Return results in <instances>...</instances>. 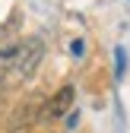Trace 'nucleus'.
<instances>
[{
  "mask_svg": "<svg viewBox=\"0 0 130 133\" xmlns=\"http://www.w3.org/2000/svg\"><path fill=\"white\" fill-rule=\"evenodd\" d=\"M73 95H76L73 86L57 89V95L44 102V108H41V121H57V117H63V114L70 111V105H73Z\"/></svg>",
  "mask_w": 130,
  "mask_h": 133,
  "instance_id": "nucleus-1",
  "label": "nucleus"
},
{
  "mask_svg": "<svg viewBox=\"0 0 130 133\" xmlns=\"http://www.w3.org/2000/svg\"><path fill=\"white\" fill-rule=\"evenodd\" d=\"M41 117V108L35 105V102H25V105H19L16 108V114L10 117V133H25L32 124H35Z\"/></svg>",
  "mask_w": 130,
  "mask_h": 133,
  "instance_id": "nucleus-2",
  "label": "nucleus"
},
{
  "mask_svg": "<svg viewBox=\"0 0 130 133\" xmlns=\"http://www.w3.org/2000/svg\"><path fill=\"white\" fill-rule=\"evenodd\" d=\"M70 48H73V54H76V57H83V41H79V38H76Z\"/></svg>",
  "mask_w": 130,
  "mask_h": 133,
  "instance_id": "nucleus-3",
  "label": "nucleus"
}]
</instances>
